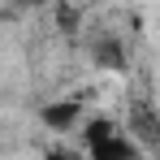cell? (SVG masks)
<instances>
[{"instance_id":"6da1fadb","label":"cell","mask_w":160,"mask_h":160,"mask_svg":"<svg viewBox=\"0 0 160 160\" xmlns=\"http://www.w3.org/2000/svg\"><path fill=\"white\" fill-rule=\"evenodd\" d=\"M82 156L87 160H143V147L126 126L112 117H87L82 121Z\"/></svg>"},{"instance_id":"7a4b0ae2","label":"cell","mask_w":160,"mask_h":160,"mask_svg":"<svg viewBox=\"0 0 160 160\" xmlns=\"http://www.w3.org/2000/svg\"><path fill=\"white\" fill-rule=\"evenodd\" d=\"M39 121L48 126L52 134H74L82 130V121H87V108H82V100H48V104L39 108Z\"/></svg>"},{"instance_id":"3957f363","label":"cell","mask_w":160,"mask_h":160,"mask_svg":"<svg viewBox=\"0 0 160 160\" xmlns=\"http://www.w3.org/2000/svg\"><path fill=\"white\" fill-rule=\"evenodd\" d=\"M95 61H108V69H126V65H121V52H117V43L95 48Z\"/></svg>"},{"instance_id":"277c9868","label":"cell","mask_w":160,"mask_h":160,"mask_svg":"<svg viewBox=\"0 0 160 160\" xmlns=\"http://www.w3.org/2000/svg\"><path fill=\"white\" fill-rule=\"evenodd\" d=\"M43 160H87V156H82L78 147H65V143H56V147H48V156H43Z\"/></svg>"},{"instance_id":"5b68a950","label":"cell","mask_w":160,"mask_h":160,"mask_svg":"<svg viewBox=\"0 0 160 160\" xmlns=\"http://www.w3.org/2000/svg\"><path fill=\"white\" fill-rule=\"evenodd\" d=\"M22 9H43V4H61V0H18Z\"/></svg>"}]
</instances>
